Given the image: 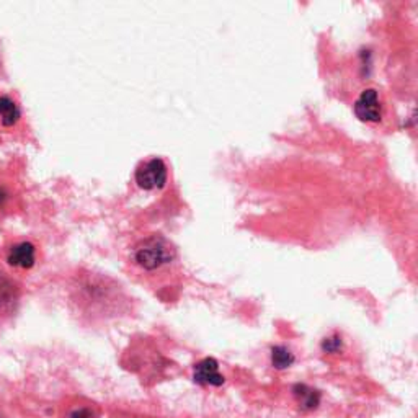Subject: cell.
Masks as SVG:
<instances>
[{"mask_svg": "<svg viewBox=\"0 0 418 418\" xmlns=\"http://www.w3.org/2000/svg\"><path fill=\"white\" fill-rule=\"evenodd\" d=\"M70 418H92V415H90V412L87 410V409H82V410L74 412L73 417H70Z\"/></svg>", "mask_w": 418, "mask_h": 418, "instance_id": "obj_10", "label": "cell"}, {"mask_svg": "<svg viewBox=\"0 0 418 418\" xmlns=\"http://www.w3.org/2000/svg\"><path fill=\"white\" fill-rule=\"evenodd\" d=\"M272 361L274 368L286 370V368H289L294 363V355L286 346H274L272 350Z\"/></svg>", "mask_w": 418, "mask_h": 418, "instance_id": "obj_7", "label": "cell"}, {"mask_svg": "<svg viewBox=\"0 0 418 418\" xmlns=\"http://www.w3.org/2000/svg\"><path fill=\"white\" fill-rule=\"evenodd\" d=\"M195 382L205 386H221L224 384V376L219 373V365L214 358H205L195 366L193 374Z\"/></svg>", "mask_w": 418, "mask_h": 418, "instance_id": "obj_4", "label": "cell"}, {"mask_svg": "<svg viewBox=\"0 0 418 418\" xmlns=\"http://www.w3.org/2000/svg\"><path fill=\"white\" fill-rule=\"evenodd\" d=\"M340 348H342V340H340L338 337L326 338L322 343V350L328 351V353H335V351H338Z\"/></svg>", "mask_w": 418, "mask_h": 418, "instance_id": "obj_9", "label": "cell"}, {"mask_svg": "<svg viewBox=\"0 0 418 418\" xmlns=\"http://www.w3.org/2000/svg\"><path fill=\"white\" fill-rule=\"evenodd\" d=\"M134 177L142 190H161L167 183V165L162 159L154 157L137 167Z\"/></svg>", "mask_w": 418, "mask_h": 418, "instance_id": "obj_2", "label": "cell"}, {"mask_svg": "<svg viewBox=\"0 0 418 418\" xmlns=\"http://www.w3.org/2000/svg\"><path fill=\"white\" fill-rule=\"evenodd\" d=\"M173 250L164 239L152 237L137 247L136 262L146 269H156L172 260Z\"/></svg>", "mask_w": 418, "mask_h": 418, "instance_id": "obj_1", "label": "cell"}, {"mask_svg": "<svg viewBox=\"0 0 418 418\" xmlns=\"http://www.w3.org/2000/svg\"><path fill=\"white\" fill-rule=\"evenodd\" d=\"M356 118L365 123H379L382 119V104L379 100V93L376 89H366L360 93L355 102Z\"/></svg>", "mask_w": 418, "mask_h": 418, "instance_id": "obj_3", "label": "cell"}, {"mask_svg": "<svg viewBox=\"0 0 418 418\" xmlns=\"http://www.w3.org/2000/svg\"><path fill=\"white\" fill-rule=\"evenodd\" d=\"M0 117H2V123L5 126H12L20 118V109L16 107L15 102L10 100L9 97L0 98Z\"/></svg>", "mask_w": 418, "mask_h": 418, "instance_id": "obj_6", "label": "cell"}, {"mask_svg": "<svg viewBox=\"0 0 418 418\" xmlns=\"http://www.w3.org/2000/svg\"><path fill=\"white\" fill-rule=\"evenodd\" d=\"M296 397H298L299 404L304 407V409H316L318 404V394L316 390L307 389L306 386H296L294 389Z\"/></svg>", "mask_w": 418, "mask_h": 418, "instance_id": "obj_8", "label": "cell"}, {"mask_svg": "<svg viewBox=\"0 0 418 418\" xmlns=\"http://www.w3.org/2000/svg\"><path fill=\"white\" fill-rule=\"evenodd\" d=\"M0 418H2V417H0Z\"/></svg>", "mask_w": 418, "mask_h": 418, "instance_id": "obj_11", "label": "cell"}, {"mask_svg": "<svg viewBox=\"0 0 418 418\" xmlns=\"http://www.w3.org/2000/svg\"><path fill=\"white\" fill-rule=\"evenodd\" d=\"M10 265L21 267V268H31L35 265V247L31 244H23L16 245L12 249V254L9 257Z\"/></svg>", "mask_w": 418, "mask_h": 418, "instance_id": "obj_5", "label": "cell"}]
</instances>
